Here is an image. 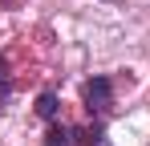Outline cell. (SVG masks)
I'll return each mask as SVG.
<instances>
[{
  "label": "cell",
  "instance_id": "1",
  "mask_svg": "<svg viewBox=\"0 0 150 146\" xmlns=\"http://www.w3.org/2000/svg\"><path fill=\"white\" fill-rule=\"evenodd\" d=\"M110 101H114V81L110 77H93V81H85V110L89 114H105L110 110Z\"/></svg>",
  "mask_w": 150,
  "mask_h": 146
},
{
  "label": "cell",
  "instance_id": "2",
  "mask_svg": "<svg viewBox=\"0 0 150 146\" xmlns=\"http://www.w3.org/2000/svg\"><path fill=\"white\" fill-rule=\"evenodd\" d=\"M73 138H77L73 126H57V122H53L49 134H45V146H73Z\"/></svg>",
  "mask_w": 150,
  "mask_h": 146
},
{
  "label": "cell",
  "instance_id": "3",
  "mask_svg": "<svg viewBox=\"0 0 150 146\" xmlns=\"http://www.w3.org/2000/svg\"><path fill=\"white\" fill-rule=\"evenodd\" d=\"M37 114H41L45 122H57V114H61V106H57V94H53V89H45V94L37 97Z\"/></svg>",
  "mask_w": 150,
  "mask_h": 146
},
{
  "label": "cell",
  "instance_id": "4",
  "mask_svg": "<svg viewBox=\"0 0 150 146\" xmlns=\"http://www.w3.org/2000/svg\"><path fill=\"white\" fill-rule=\"evenodd\" d=\"M4 97H12V77H8V61L0 57V101Z\"/></svg>",
  "mask_w": 150,
  "mask_h": 146
}]
</instances>
